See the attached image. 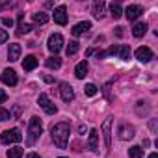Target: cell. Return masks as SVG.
<instances>
[{"label": "cell", "mask_w": 158, "mask_h": 158, "mask_svg": "<svg viewBox=\"0 0 158 158\" xmlns=\"http://www.w3.org/2000/svg\"><path fill=\"white\" fill-rule=\"evenodd\" d=\"M50 134H52V139H54V145L58 149H65L67 143H69V134H71V127L69 123L61 121V123H56L52 128H50Z\"/></svg>", "instance_id": "obj_1"}, {"label": "cell", "mask_w": 158, "mask_h": 158, "mask_svg": "<svg viewBox=\"0 0 158 158\" xmlns=\"http://www.w3.org/2000/svg\"><path fill=\"white\" fill-rule=\"evenodd\" d=\"M35 67H37V58L35 56H26L23 60V69L24 71H34Z\"/></svg>", "instance_id": "obj_19"}, {"label": "cell", "mask_w": 158, "mask_h": 158, "mask_svg": "<svg viewBox=\"0 0 158 158\" xmlns=\"http://www.w3.org/2000/svg\"><path fill=\"white\" fill-rule=\"evenodd\" d=\"M134 54H136V60H139L141 63H147V61H151L154 58V54H152V50L149 47H139Z\"/></svg>", "instance_id": "obj_9"}, {"label": "cell", "mask_w": 158, "mask_h": 158, "mask_svg": "<svg viewBox=\"0 0 158 158\" xmlns=\"http://www.w3.org/2000/svg\"><path fill=\"white\" fill-rule=\"evenodd\" d=\"M10 6H13V4H10V2H0V11L6 10V8H10Z\"/></svg>", "instance_id": "obj_34"}, {"label": "cell", "mask_w": 158, "mask_h": 158, "mask_svg": "<svg viewBox=\"0 0 158 158\" xmlns=\"http://www.w3.org/2000/svg\"><path fill=\"white\" fill-rule=\"evenodd\" d=\"M26 158H41V156H39V154H37V152H30V154H28V156H26Z\"/></svg>", "instance_id": "obj_38"}, {"label": "cell", "mask_w": 158, "mask_h": 158, "mask_svg": "<svg viewBox=\"0 0 158 158\" xmlns=\"http://www.w3.org/2000/svg\"><path fill=\"white\" fill-rule=\"evenodd\" d=\"M37 102H39V106L48 114V115H54L56 112H58V108H56V104L48 99V95H45V93H41L39 95V99H37Z\"/></svg>", "instance_id": "obj_7"}, {"label": "cell", "mask_w": 158, "mask_h": 158, "mask_svg": "<svg viewBox=\"0 0 158 158\" xmlns=\"http://www.w3.org/2000/svg\"><path fill=\"white\" fill-rule=\"evenodd\" d=\"M110 127H112V119H104V123H102V134H104L106 151H110V147H112V130H110Z\"/></svg>", "instance_id": "obj_13"}, {"label": "cell", "mask_w": 158, "mask_h": 158, "mask_svg": "<svg viewBox=\"0 0 158 158\" xmlns=\"http://www.w3.org/2000/svg\"><path fill=\"white\" fill-rule=\"evenodd\" d=\"M78 132H80V134H86V132H88V127H86L84 123H80V125H78Z\"/></svg>", "instance_id": "obj_33"}, {"label": "cell", "mask_w": 158, "mask_h": 158, "mask_svg": "<svg viewBox=\"0 0 158 158\" xmlns=\"http://www.w3.org/2000/svg\"><path fill=\"white\" fill-rule=\"evenodd\" d=\"M60 95H61V101H63V102L74 101V91H73V88H71L67 82H61V84H60Z\"/></svg>", "instance_id": "obj_10"}, {"label": "cell", "mask_w": 158, "mask_h": 158, "mask_svg": "<svg viewBox=\"0 0 158 158\" xmlns=\"http://www.w3.org/2000/svg\"><path fill=\"white\" fill-rule=\"evenodd\" d=\"M13 115H15V117L21 115V106H15V108H13Z\"/></svg>", "instance_id": "obj_35"}, {"label": "cell", "mask_w": 158, "mask_h": 158, "mask_svg": "<svg viewBox=\"0 0 158 158\" xmlns=\"http://www.w3.org/2000/svg\"><path fill=\"white\" fill-rule=\"evenodd\" d=\"M141 13H143V8L138 6V4H130V6L125 10V17H127L128 21H136Z\"/></svg>", "instance_id": "obj_12"}, {"label": "cell", "mask_w": 158, "mask_h": 158, "mask_svg": "<svg viewBox=\"0 0 158 158\" xmlns=\"http://www.w3.org/2000/svg\"><path fill=\"white\" fill-rule=\"evenodd\" d=\"M88 69H89L88 61H86V60H84V61H80V63L74 67V76H76V78H84V76L88 74Z\"/></svg>", "instance_id": "obj_16"}, {"label": "cell", "mask_w": 158, "mask_h": 158, "mask_svg": "<svg viewBox=\"0 0 158 158\" xmlns=\"http://www.w3.org/2000/svg\"><path fill=\"white\" fill-rule=\"evenodd\" d=\"M84 91H86V95H88V97H93V95H97V88H95L93 84H86Z\"/></svg>", "instance_id": "obj_28"}, {"label": "cell", "mask_w": 158, "mask_h": 158, "mask_svg": "<svg viewBox=\"0 0 158 158\" xmlns=\"http://www.w3.org/2000/svg\"><path fill=\"white\" fill-rule=\"evenodd\" d=\"M61 48H63V35L61 34H52L48 37V50L56 56Z\"/></svg>", "instance_id": "obj_6"}, {"label": "cell", "mask_w": 158, "mask_h": 158, "mask_svg": "<svg viewBox=\"0 0 158 158\" xmlns=\"http://www.w3.org/2000/svg\"><path fill=\"white\" fill-rule=\"evenodd\" d=\"M149 158H158V154H156V152H152V154H149Z\"/></svg>", "instance_id": "obj_39"}, {"label": "cell", "mask_w": 158, "mask_h": 158, "mask_svg": "<svg viewBox=\"0 0 158 158\" xmlns=\"http://www.w3.org/2000/svg\"><path fill=\"white\" fill-rule=\"evenodd\" d=\"M6 101H8V93H6L4 89H0V104L6 102Z\"/></svg>", "instance_id": "obj_31"}, {"label": "cell", "mask_w": 158, "mask_h": 158, "mask_svg": "<svg viewBox=\"0 0 158 158\" xmlns=\"http://www.w3.org/2000/svg\"><path fill=\"white\" fill-rule=\"evenodd\" d=\"M89 28H91V23L84 21V23H78V24H74V26H73V30H71V34H73L74 37H78V35H82L84 32H88Z\"/></svg>", "instance_id": "obj_14"}, {"label": "cell", "mask_w": 158, "mask_h": 158, "mask_svg": "<svg viewBox=\"0 0 158 158\" xmlns=\"http://www.w3.org/2000/svg\"><path fill=\"white\" fill-rule=\"evenodd\" d=\"M58 158H67V156H58Z\"/></svg>", "instance_id": "obj_40"}, {"label": "cell", "mask_w": 158, "mask_h": 158, "mask_svg": "<svg viewBox=\"0 0 158 158\" xmlns=\"http://www.w3.org/2000/svg\"><path fill=\"white\" fill-rule=\"evenodd\" d=\"M119 56L121 60H130V47L128 45H114V47H110L108 50H106V56Z\"/></svg>", "instance_id": "obj_4"}, {"label": "cell", "mask_w": 158, "mask_h": 158, "mask_svg": "<svg viewBox=\"0 0 158 158\" xmlns=\"http://www.w3.org/2000/svg\"><path fill=\"white\" fill-rule=\"evenodd\" d=\"M143 156V149L139 145H134L128 149V158H141Z\"/></svg>", "instance_id": "obj_25"}, {"label": "cell", "mask_w": 158, "mask_h": 158, "mask_svg": "<svg viewBox=\"0 0 158 158\" xmlns=\"http://www.w3.org/2000/svg\"><path fill=\"white\" fill-rule=\"evenodd\" d=\"M8 37H10V35H8V32L0 28V45H2V43H6V41H8Z\"/></svg>", "instance_id": "obj_30"}, {"label": "cell", "mask_w": 158, "mask_h": 158, "mask_svg": "<svg viewBox=\"0 0 158 158\" xmlns=\"http://www.w3.org/2000/svg\"><path fill=\"white\" fill-rule=\"evenodd\" d=\"M117 136H119V139H123V141L132 139V138H134V127L128 125L127 121H121L119 127H117Z\"/></svg>", "instance_id": "obj_5"}, {"label": "cell", "mask_w": 158, "mask_h": 158, "mask_svg": "<svg viewBox=\"0 0 158 158\" xmlns=\"http://www.w3.org/2000/svg\"><path fill=\"white\" fill-rule=\"evenodd\" d=\"M23 19H24V15H19V28H17V35H24V34H28V32H32V30H34L30 24H24V23H23Z\"/></svg>", "instance_id": "obj_21"}, {"label": "cell", "mask_w": 158, "mask_h": 158, "mask_svg": "<svg viewBox=\"0 0 158 158\" xmlns=\"http://www.w3.org/2000/svg\"><path fill=\"white\" fill-rule=\"evenodd\" d=\"M41 132H43V125H41V119H39L37 115H34V117L30 119V123H28V136H26V145H28V147H32V145L35 143V139L41 136Z\"/></svg>", "instance_id": "obj_2"}, {"label": "cell", "mask_w": 158, "mask_h": 158, "mask_svg": "<svg viewBox=\"0 0 158 158\" xmlns=\"http://www.w3.org/2000/svg\"><path fill=\"white\" fill-rule=\"evenodd\" d=\"M0 78H2V82L6 84V86H17V73L13 71V69H4V73H2V76H0Z\"/></svg>", "instance_id": "obj_11"}, {"label": "cell", "mask_w": 158, "mask_h": 158, "mask_svg": "<svg viewBox=\"0 0 158 158\" xmlns=\"http://www.w3.org/2000/svg\"><path fill=\"white\" fill-rule=\"evenodd\" d=\"M19 56H21V45H19V43L10 45V50H8V58H10V61H17Z\"/></svg>", "instance_id": "obj_18"}, {"label": "cell", "mask_w": 158, "mask_h": 158, "mask_svg": "<svg viewBox=\"0 0 158 158\" xmlns=\"http://www.w3.org/2000/svg\"><path fill=\"white\" fill-rule=\"evenodd\" d=\"M8 119H11V114L6 108H0V121H8Z\"/></svg>", "instance_id": "obj_29"}, {"label": "cell", "mask_w": 158, "mask_h": 158, "mask_svg": "<svg viewBox=\"0 0 158 158\" xmlns=\"http://www.w3.org/2000/svg\"><path fill=\"white\" fill-rule=\"evenodd\" d=\"M54 23L56 24H60V26H65L67 24V6H58L56 10H54Z\"/></svg>", "instance_id": "obj_8"}, {"label": "cell", "mask_w": 158, "mask_h": 158, "mask_svg": "<svg viewBox=\"0 0 158 158\" xmlns=\"http://www.w3.org/2000/svg\"><path fill=\"white\" fill-rule=\"evenodd\" d=\"M0 141L4 145H10V143H19L23 141V134L19 128H10V130H4L2 136H0Z\"/></svg>", "instance_id": "obj_3"}, {"label": "cell", "mask_w": 158, "mask_h": 158, "mask_svg": "<svg viewBox=\"0 0 158 158\" xmlns=\"http://www.w3.org/2000/svg\"><path fill=\"white\" fill-rule=\"evenodd\" d=\"M45 65H47L48 69H60V67H61V60H60L58 56H50V58H47Z\"/></svg>", "instance_id": "obj_23"}, {"label": "cell", "mask_w": 158, "mask_h": 158, "mask_svg": "<svg viewBox=\"0 0 158 158\" xmlns=\"http://www.w3.org/2000/svg\"><path fill=\"white\" fill-rule=\"evenodd\" d=\"M104 10H106V4L102 2V0L93 2V17H95V19H102V17H104Z\"/></svg>", "instance_id": "obj_17"}, {"label": "cell", "mask_w": 158, "mask_h": 158, "mask_svg": "<svg viewBox=\"0 0 158 158\" xmlns=\"http://www.w3.org/2000/svg\"><path fill=\"white\" fill-rule=\"evenodd\" d=\"M23 154H24L23 147H11V149H8V152H6L8 158H23Z\"/></svg>", "instance_id": "obj_24"}, {"label": "cell", "mask_w": 158, "mask_h": 158, "mask_svg": "<svg viewBox=\"0 0 158 158\" xmlns=\"http://www.w3.org/2000/svg\"><path fill=\"white\" fill-rule=\"evenodd\" d=\"M115 34L121 37V35H123V28H121V26H117V28H115Z\"/></svg>", "instance_id": "obj_36"}, {"label": "cell", "mask_w": 158, "mask_h": 158, "mask_svg": "<svg viewBox=\"0 0 158 158\" xmlns=\"http://www.w3.org/2000/svg\"><path fill=\"white\" fill-rule=\"evenodd\" d=\"M147 28H149V26H147L145 23H136L134 28H132V35H134V37H143L145 32H147Z\"/></svg>", "instance_id": "obj_20"}, {"label": "cell", "mask_w": 158, "mask_h": 158, "mask_svg": "<svg viewBox=\"0 0 158 158\" xmlns=\"http://www.w3.org/2000/svg\"><path fill=\"white\" fill-rule=\"evenodd\" d=\"M32 19H34L35 24H47V23H48V15H47L45 11H37V13H34Z\"/></svg>", "instance_id": "obj_22"}, {"label": "cell", "mask_w": 158, "mask_h": 158, "mask_svg": "<svg viewBox=\"0 0 158 158\" xmlns=\"http://www.w3.org/2000/svg\"><path fill=\"white\" fill-rule=\"evenodd\" d=\"M110 13H112L114 19H119V17L123 15V10H121L119 4H110Z\"/></svg>", "instance_id": "obj_27"}, {"label": "cell", "mask_w": 158, "mask_h": 158, "mask_svg": "<svg viewBox=\"0 0 158 158\" xmlns=\"http://www.w3.org/2000/svg\"><path fill=\"white\" fill-rule=\"evenodd\" d=\"M88 143H89V149L93 151V152H97L99 151V130H89V139H88Z\"/></svg>", "instance_id": "obj_15"}, {"label": "cell", "mask_w": 158, "mask_h": 158, "mask_svg": "<svg viewBox=\"0 0 158 158\" xmlns=\"http://www.w3.org/2000/svg\"><path fill=\"white\" fill-rule=\"evenodd\" d=\"M2 24H4V26H13V19L4 17V19H2Z\"/></svg>", "instance_id": "obj_32"}, {"label": "cell", "mask_w": 158, "mask_h": 158, "mask_svg": "<svg viewBox=\"0 0 158 158\" xmlns=\"http://www.w3.org/2000/svg\"><path fill=\"white\" fill-rule=\"evenodd\" d=\"M149 127H151V130H152V132H154V130H156V121H154V119H152V121H151V125H149Z\"/></svg>", "instance_id": "obj_37"}, {"label": "cell", "mask_w": 158, "mask_h": 158, "mask_svg": "<svg viewBox=\"0 0 158 158\" xmlns=\"http://www.w3.org/2000/svg\"><path fill=\"white\" fill-rule=\"evenodd\" d=\"M65 50H67V56H73V54H76L78 50H80V43H78V41H69Z\"/></svg>", "instance_id": "obj_26"}]
</instances>
